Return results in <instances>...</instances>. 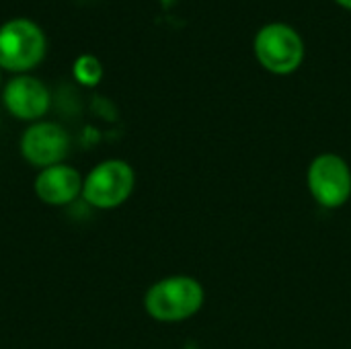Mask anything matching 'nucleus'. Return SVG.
<instances>
[{
    "label": "nucleus",
    "instance_id": "obj_4",
    "mask_svg": "<svg viewBox=\"0 0 351 349\" xmlns=\"http://www.w3.org/2000/svg\"><path fill=\"white\" fill-rule=\"evenodd\" d=\"M45 56V35L29 19H12L0 27V66L25 72Z\"/></svg>",
    "mask_w": 351,
    "mask_h": 349
},
{
    "label": "nucleus",
    "instance_id": "obj_5",
    "mask_svg": "<svg viewBox=\"0 0 351 349\" xmlns=\"http://www.w3.org/2000/svg\"><path fill=\"white\" fill-rule=\"evenodd\" d=\"M308 189L317 204L335 210L351 197V171L337 154H321L308 167Z\"/></svg>",
    "mask_w": 351,
    "mask_h": 349
},
{
    "label": "nucleus",
    "instance_id": "obj_2",
    "mask_svg": "<svg viewBox=\"0 0 351 349\" xmlns=\"http://www.w3.org/2000/svg\"><path fill=\"white\" fill-rule=\"evenodd\" d=\"M253 49L259 64L278 76L296 72L304 62V39L288 23H267L263 25L253 39Z\"/></svg>",
    "mask_w": 351,
    "mask_h": 349
},
{
    "label": "nucleus",
    "instance_id": "obj_1",
    "mask_svg": "<svg viewBox=\"0 0 351 349\" xmlns=\"http://www.w3.org/2000/svg\"><path fill=\"white\" fill-rule=\"evenodd\" d=\"M204 288L195 278L171 276L152 284L144 296L146 313L160 323H179L204 306Z\"/></svg>",
    "mask_w": 351,
    "mask_h": 349
},
{
    "label": "nucleus",
    "instance_id": "obj_8",
    "mask_svg": "<svg viewBox=\"0 0 351 349\" xmlns=\"http://www.w3.org/2000/svg\"><path fill=\"white\" fill-rule=\"evenodd\" d=\"M84 179L74 167L64 163L41 169L35 179V193L47 206H66L72 204L82 193Z\"/></svg>",
    "mask_w": 351,
    "mask_h": 349
},
{
    "label": "nucleus",
    "instance_id": "obj_6",
    "mask_svg": "<svg viewBox=\"0 0 351 349\" xmlns=\"http://www.w3.org/2000/svg\"><path fill=\"white\" fill-rule=\"evenodd\" d=\"M70 148L66 130L51 121H37L29 125L21 138V152L33 167H53L64 160Z\"/></svg>",
    "mask_w": 351,
    "mask_h": 349
},
{
    "label": "nucleus",
    "instance_id": "obj_3",
    "mask_svg": "<svg viewBox=\"0 0 351 349\" xmlns=\"http://www.w3.org/2000/svg\"><path fill=\"white\" fill-rule=\"evenodd\" d=\"M134 169L119 158H109L97 165L82 185V197L88 206L99 210H113L130 200L134 191Z\"/></svg>",
    "mask_w": 351,
    "mask_h": 349
},
{
    "label": "nucleus",
    "instance_id": "obj_10",
    "mask_svg": "<svg viewBox=\"0 0 351 349\" xmlns=\"http://www.w3.org/2000/svg\"><path fill=\"white\" fill-rule=\"evenodd\" d=\"M339 6H343V8H348V10H351V0H335Z\"/></svg>",
    "mask_w": 351,
    "mask_h": 349
},
{
    "label": "nucleus",
    "instance_id": "obj_7",
    "mask_svg": "<svg viewBox=\"0 0 351 349\" xmlns=\"http://www.w3.org/2000/svg\"><path fill=\"white\" fill-rule=\"evenodd\" d=\"M4 105L8 113L19 119L33 121L47 113L49 109V93L41 80L33 76H16L4 88Z\"/></svg>",
    "mask_w": 351,
    "mask_h": 349
},
{
    "label": "nucleus",
    "instance_id": "obj_9",
    "mask_svg": "<svg viewBox=\"0 0 351 349\" xmlns=\"http://www.w3.org/2000/svg\"><path fill=\"white\" fill-rule=\"evenodd\" d=\"M74 76L78 82H82L86 86H95L103 76V66L95 56H88V53L80 56L74 62Z\"/></svg>",
    "mask_w": 351,
    "mask_h": 349
}]
</instances>
